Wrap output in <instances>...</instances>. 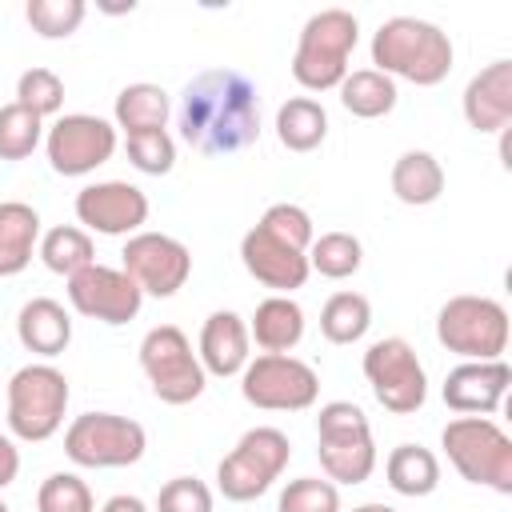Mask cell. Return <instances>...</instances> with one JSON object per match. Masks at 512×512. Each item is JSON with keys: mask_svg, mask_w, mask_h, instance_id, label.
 Returning a JSON list of instances; mask_svg holds the SVG:
<instances>
[{"mask_svg": "<svg viewBox=\"0 0 512 512\" xmlns=\"http://www.w3.org/2000/svg\"><path fill=\"white\" fill-rule=\"evenodd\" d=\"M276 512H340V488L324 476H300V480H288L280 500H276Z\"/></svg>", "mask_w": 512, "mask_h": 512, "instance_id": "cell-36", "label": "cell"}, {"mask_svg": "<svg viewBox=\"0 0 512 512\" xmlns=\"http://www.w3.org/2000/svg\"><path fill=\"white\" fill-rule=\"evenodd\" d=\"M40 244V212L24 200H0V276H20Z\"/></svg>", "mask_w": 512, "mask_h": 512, "instance_id": "cell-22", "label": "cell"}, {"mask_svg": "<svg viewBox=\"0 0 512 512\" xmlns=\"http://www.w3.org/2000/svg\"><path fill=\"white\" fill-rule=\"evenodd\" d=\"M84 12H88L84 0H28V4H24V16H28L32 32L44 36V40H64V36H72V32L84 24Z\"/></svg>", "mask_w": 512, "mask_h": 512, "instance_id": "cell-33", "label": "cell"}, {"mask_svg": "<svg viewBox=\"0 0 512 512\" xmlns=\"http://www.w3.org/2000/svg\"><path fill=\"white\" fill-rule=\"evenodd\" d=\"M260 228L264 232H272V236H280L284 244H292V248H300V252H308L312 248V240H316V228H312V216L300 208V204H272L264 216H260Z\"/></svg>", "mask_w": 512, "mask_h": 512, "instance_id": "cell-38", "label": "cell"}, {"mask_svg": "<svg viewBox=\"0 0 512 512\" xmlns=\"http://www.w3.org/2000/svg\"><path fill=\"white\" fill-rule=\"evenodd\" d=\"M36 512H96V500L76 472H52L36 492Z\"/></svg>", "mask_w": 512, "mask_h": 512, "instance_id": "cell-35", "label": "cell"}, {"mask_svg": "<svg viewBox=\"0 0 512 512\" xmlns=\"http://www.w3.org/2000/svg\"><path fill=\"white\" fill-rule=\"evenodd\" d=\"M124 148H128L132 168H140L148 176H168L176 168V144H172V136L164 128H156V132H132L124 140Z\"/></svg>", "mask_w": 512, "mask_h": 512, "instance_id": "cell-37", "label": "cell"}, {"mask_svg": "<svg viewBox=\"0 0 512 512\" xmlns=\"http://www.w3.org/2000/svg\"><path fill=\"white\" fill-rule=\"evenodd\" d=\"M288 460H292V444L280 428H272V424L248 428L236 440V448L216 464V488L224 492V500L248 504L280 480Z\"/></svg>", "mask_w": 512, "mask_h": 512, "instance_id": "cell-7", "label": "cell"}, {"mask_svg": "<svg viewBox=\"0 0 512 512\" xmlns=\"http://www.w3.org/2000/svg\"><path fill=\"white\" fill-rule=\"evenodd\" d=\"M68 304L88 320L120 328V324L136 320V312L144 304V292L136 288V280L124 268L88 264L76 276H68Z\"/></svg>", "mask_w": 512, "mask_h": 512, "instance_id": "cell-15", "label": "cell"}, {"mask_svg": "<svg viewBox=\"0 0 512 512\" xmlns=\"http://www.w3.org/2000/svg\"><path fill=\"white\" fill-rule=\"evenodd\" d=\"M364 264V244L352 232H320L308 248V268L328 280H348Z\"/></svg>", "mask_w": 512, "mask_h": 512, "instance_id": "cell-31", "label": "cell"}, {"mask_svg": "<svg viewBox=\"0 0 512 512\" xmlns=\"http://www.w3.org/2000/svg\"><path fill=\"white\" fill-rule=\"evenodd\" d=\"M248 336L264 352H292L304 340V308L292 296H268L248 320Z\"/></svg>", "mask_w": 512, "mask_h": 512, "instance_id": "cell-23", "label": "cell"}, {"mask_svg": "<svg viewBox=\"0 0 512 512\" xmlns=\"http://www.w3.org/2000/svg\"><path fill=\"white\" fill-rule=\"evenodd\" d=\"M76 220L100 236H136L148 220V196L128 180H96L76 192Z\"/></svg>", "mask_w": 512, "mask_h": 512, "instance_id": "cell-16", "label": "cell"}, {"mask_svg": "<svg viewBox=\"0 0 512 512\" xmlns=\"http://www.w3.org/2000/svg\"><path fill=\"white\" fill-rule=\"evenodd\" d=\"M328 136V112L312 96H292L276 108V140L288 152H312Z\"/></svg>", "mask_w": 512, "mask_h": 512, "instance_id": "cell-26", "label": "cell"}, {"mask_svg": "<svg viewBox=\"0 0 512 512\" xmlns=\"http://www.w3.org/2000/svg\"><path fill=\"white\" fill-rule=\"evenodd\" d=\"M316 456L332 484H364L376 472V440L360 404L328 400L316 416Z\"/></svg>", "mask_w": 512, "mask_h": 512, "instance_id": "cell-4", "label": "cell"}, {"mask_svg": "<svg viewBox=\"0 0 512 512\" xmlns=\"http://www.w3.org/2000/svg\"><path fill=\"white\" fill-rule=\"evenodd\" d=\"M176 128L204 156H232L260 140V88L240 68H204L180 92Z\"/></svg>", "mask_w": 512, "mask_h": 512, "instance_id": "cell-1", "label": "cell"}, {"mask_svg": "<svg viewBox=\"0 0 512 512\" xmlns=\"http://www.w3.org/2000/svg\"><path fill=\"white\" fill-rule=\"evenodd\" d=\"M44 152L52 172L60 176H88L116 152V124L92 112H64L44 132Z\"/></svg>", "mask_w": 512, "mask_h": 512, "instance_id": "cell-13", "label": "cell"}, {"mask_svg": "<svg viewBox=\"0 0 512 512\" xmlns=\"http://www.w3.org/2000/svg\"><path fill=\"white\" fill-rule=\"evenodd\" d=\"M340 104L352 112V116H360V120H380V116H388L392 108H396V80H388L384 72H376V68H356V72H348L344 80H340Z\"/></svg>", "mask_w": 512, "mask_h": 512, "instance_id": "cell-28", "label": "cell"}, {"mask_svg": "<svg viewBox=\"0 0 512 512\" xmlns=\"http://www.w3.org/2000/svg\"><path fill=\"white\" fill-rule=\"evenodd\" d=\"M68 376L40 360V364H24L12 372L8 380V428L16 440L40 444L48 436L60 432L64 412H68Z\"/></svg>", "mask_w": 512, "mask_h": 512, "instance_id": "cell-6", "label": "cell"}, {"mask_svg": "<svg viewBox=\"0 0 512 512\" xmlns=\"http://www.w3.org/2000/svg\"><path fill=\"white\" fill-rule=\"evenodd\" d=\"M0 512H12V508H8V504H4V500H0Z\"/></svg>", "mask_w": 512, "mask_h": 512, "instance_id": "cell-43", "label": "cell"}, {"mask_svg": "<svg viewBox=\"0 0 512 512\" xmlns=\"http://www.w3.org/2000/svg\"><path fill=\"white\" fill-rule=\"evenodd\" d=\"M252 336H248V320L232 308H216L204 328H200V364L208 376H240L244 364L252 360Z\"/></svg>", "mask_w": 512, "mask_h": 512, "instance_id": "cell-20", "label": "cell"}, {"mask_svg": "<svg viewBox=\"0 0 512 512\" xmlns=\"http://www.w3.org/2000/svg\"><path fill=\"white\" fill-rule=\"evenodd\" d=\"M164 120H168V92L160 84L140 80V84L120 88V96L112 104V124L124 128V136L156 132V128H164Z\"/></svg>", "mask_w": 512, "mask_h": 512, "instance_id": "cell-27", "label": "cell"}, {"mask_svg": "<svg viewBox=\"0 0 512 512\" xmlns=\"http://www.w3.org/2000/svg\"><path fill=\"white\" fill-rule=\"evenodd\" d=\"M364 380L376 404L392 416H412L428 400V376L416 348L404 336H384L364 352Z\"/></svg>", "mask_w": 512, "mask_h": 512, "instance_id": "cell-11", "label": "cell"}, {"mask_svg": "<svg viewBox=\"0 0 512 512\" xmlns=\"http://www.w3.org/2000/svg\"><path fill=\"white\" fill-rule=\"evenodd\" d=\"M140 368L164 404H192L208 388V372L192 352V340L176 324H156L140 340Z\"/></svg>", "mask_w": 512, "mask_h": 512, "instance_id": "cell-8", "label": "cell"}, {"mask_svg": "<svg viewBox=\"0 0 512 512\" xmlns=\"http://www.w3.org/2000/svg\"><path fill=\"white\" fill-rule=\"evenodd\" d=\"M100 512H148V504H144L140 496H128V492H120V496H108Z\"/></svg>", "mask_w": 512, "mask_h": 512, "instance_id": "cell-41", "label": "cell"}, {"mask_svg": "<svg viewBox=\"0 0 512 512\" xmlns=\"http://www.w3.org/2000/svg\"><path fill=\"white\" fill-rule=\"evenodd\" d=\"M240 396L264 412H304L320 396V376L292 352H260L240 372Z\"/></svg>", "mask_w": 512, "mask_h": 512, "instance_id": "cell-12", "label": "cell"}, {"mask_svg": "<svg viewBox=\"0 0 512 512\" xmlns=\"http://www.w3.org/2000/svg\"><path fill=\"white\" fill-rule=\"evenodd\" d=\"M352 512H396L392 504H384V500H372V504H356Z\"/></svg>", "mask_w": 512, "mask_h": 512, "instance_id": "cell-42", "label": "cell"}, {"mask_svg": "<svg viewBox=\"0 0 512 512\" xmlns=\"http://www.w3.org/2000/svg\"><path fill=\"white\" fill-rule=\"evenodd\" d=\"M16 340L32 352V356H60L72 344V316L60 300L52 296H32L20 312H16Z\"/></svg>", "mask_w": 512, "mask_h": 512, "instance_id": "cell-21", "label": "cell"}, {"mask_svg": "<svg viewBox=\"0 0 512 512\" xmlns=\"http://www.w3.org/2000/svg\"><path fill=\"white\" fill-rule=\"evenodd\" d=\"M436 340L460 360H500L508 348V308L492 296H452L436 312Z\"/></svg>", "mask_w": 512, "mask_h": 512, "instance_id": "cell-9", "label": "cell"}, {"mask_svg": "<svg viewBox=\"0 0 512 512\" xmlns=\"http://www.w3.org/2000/svg\"><path fill=\"white\" fill-rule=\"evenodd\" d=\"M440 444L452 468L480 488L512 496V436L488 416H456L444 424Z\"/></svg>", "mask_w": 512, "mask_h": 512, "instance_id": "cell-5", "label": "cell"}, {"mask_svg": "<svg viewBox=\"0 0 512 512\" xmlns=\"http://www.w3.org/2000/svg\"><path fill=\"white\" fill-rule=\"evenodd\" d=\"M144 448V424L116 412H84L64 432V456L80 468H128L144 456Z\"/></svg>", "mask_w": 512, "mask_h": 512, "instance_id": "cell-10", "label": "cell"}, {"mask_svg": "<svg viewBox=\"0 0 512 512\" xmlns=\"http://www.w3.org/2000/svg\"><path fill=\"white\" fill-rule=\"evenodd\" d=\"M372 328V304L360 292H332L320 308V332L328 344H356Z\"/></svg>", "mask_w": 512, "mask_h": 512, "instance_id": "cell-30", "label": "cell"}, {"mask_svg": "<svg viewBox=\"0 0 512 512\" xmlns=\"http://www.w3.org/2000/svg\"><path fill=\"white\" fill-rule=\"evenodd\" d=\"M36 256L44 260L48 272H56V276H76L80 268L96 264V244H92V236H88L84 228H76V224H56V228H48V232L40 236Z\"/></svg>", "mask_w": 512, "mask_h": 512, "instance_id": "cell-29", "label": "cell"}, {"mask_svg": "<svg viewBox=\"0 0 512 512\" xmlns=\"http://www.w3.org/2000/svg\"><path fill=\"white\" fill-rule=\"evenodd\" d=\"M360 40V24L348 8H324L312 12L300 28L296 52H292V80L308 92L340 88L348 76V56Z\"/></svg>", "mask_w": 512, "mask_h": 512, "instance_id": "cell-3", "label": "cell"}, {"mask_svg": "<svg viewBox=\"0 0 512 512\" xmlns=\"http://www.w3.org/2000/svg\"><path fill=\"white\" fill-rule=\"evenodd\" d=\"M464 120L476 132H504L512 124V60L484 64L460 96Z\"/></svg>", "mask_w": 512, "mask_h": 512, "instance_id": "cell-19", "label": "cell"}, {"mask_svg": "<svg viewBox=\"0 0 512 512\" xmlns=\"http://www.w3.org/2000/svg\"><path fill=\"white\" fill-rule=\"evenodd\" d=\"M384 476L388 488L400 496H432L440 488V460L424 444H396L384 460Z\"/></svg>", "mask_w": 512, "mask_h": 512, "instance_id": "cell-25", "label": "cell"}, {"mask_svg": "<svg viewBox=\"0 0 512 512\" xmlns=\"http://www.w3.org/2000/svg\"><path fill=\"white\" fill-rule=\"evenodd\" d=\"M444 192V168L432 152L424 148H412V152H400L396 164H392V196L400 204H412V208H424V204H436Z\"/></svg>", "mask_w": 512, "mask_h": 512, "instance_id": "cell-24", "label": "cell"}, {"mask_svg": "<svg viewBox=\"0 0 512 512\" xmlns=\"http://www.w3.org/2000/svg\"><path fill=\"white\" fill-rule=\"evenodd\" d=\"M20 476V448L0 432V488H8Z\"/></svg>", "mask_w": 512, "mask_h": 512, "instance_id": "cell-40", "label": "cell"}, {"mask_svg": "<svg viewBox=\"0 0 512 512\" xmlns=\"http://www.w3.org/2000/svg\"><path fill=\"white\" fill-rule=\"evenodd\" d=\"M512 384V368L504 360H460L444 376V404L460 416H492Z\"/></svg>", "mask_w": 512, "mask_h": 512, "instance_id": "cell-18", "label": "cell"}, {"mask_svg": "<svg viewBox=\"0 0 512 512\" xmlns=\"http://www.w3.org/2000/svg\"><path fill=\"white\" fill-rule=\"evenodd\" d=\"M240 260H244L248 276L260 280L264 288H272L276 296H288L292 288H304V280L312 272L308 268V252L284 244L280 236L264 232L260 224L240 236Z\"/></svg>", "mask_w": 512, "mask_h": 512, "instance_id": "cell-17", "label": "cell"}, {"mask_svg": "<svg viewBox=\"0 0 512 512\" xmlns=\"http://www.w3.org/2000/svg\"><path fill=\"white\" fill-rule=\"evenodd\" d=\"M120 268L136 280V288L144 296L168 300L188 284L192 252L184 240H176L168 232H136V236H128V244L120 252Z\"/></svg>", "mask_w": 512, "mask_h": 512, "instance_id": "cell-14", "label": "cell"}, {"mask_svg": "<svg viewBox=\"0 0 512 512\" xmlns=\"http://www.w3.org/2000/svg\"><path fill=\"white\" fill-rule=\"evenodd\" d=\"M456 48L448 32L420 16H392L372 32V64L388 80H408L416 88H432L448 80Z\"/></svg>", "mask_w": 512, "mask_h": 512, "instance_id": "cell-2", "label": "cell"}, {"mask_svg": "<svg viewBox=\"0 0 512 512\" xmlns=\"http://www.w3.org/2000/svg\"><path fill=\"white\" fill-rule=\"evenodd\" d=\"M16 104H24L40 120H48L64 108V80L52 68H28L16 80Z\"/></svg>", "mask_w": 512, "mask_h": 512, "instance_id": "cell-34", "label": "cell"}, {"mask_svg": "<svg viewBox=\"0 0 512 512\" xmlns=\"http://www.w3.org/2000/svg\"><path fill=\"white\" fill-rule=\"evenodd\" d=\"M44 120L28 112L24 104H0V160H24L40 148Z\"/></svg>", "mask_w": 512, "mask_h": 512, "instance_id": "cell-32", "label": "cell"}, {"mask_svg": "<svg viewBox=\"0 0 512 512\" xmlns=\"http://www.w3.org/2000/svg\"><path fill=\"white\" fill-rule=\"evenodd\" d=\"M212 504V488L196 476H172L156 496V512H212Z\"/></svg>", "mask_w": 512, "mask_h": 512, "instance_id": "cell-39", "label": "cell"}]
</instances>
